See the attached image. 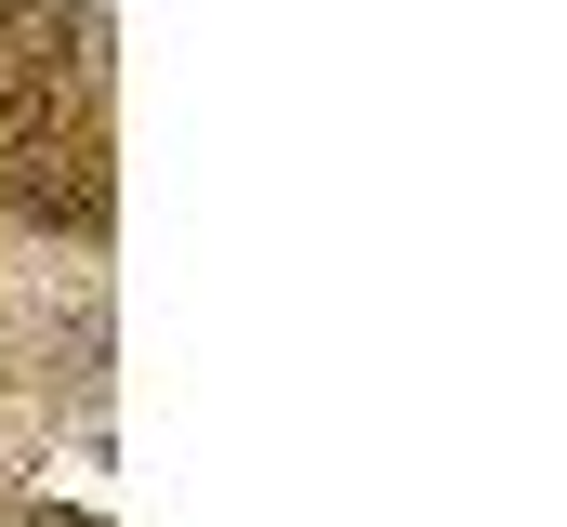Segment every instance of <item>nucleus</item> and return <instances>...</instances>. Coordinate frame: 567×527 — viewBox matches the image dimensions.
I'll return each mask as SVG.
<instances>
[{
    "mask_svg": "<svg viewBox=\"0 0 567 527\" xmlns=\"http://www.w3.org/2000/svg\"><path fill=\"white\" fill-rule=\"evenodd\" d=\"M13 527H93V515H66V502H13Z\"/></svg>",
    "mask_w": 567,
    "mask_h": 527,
    "instance_id": "obj_1",
    "label": "nucleus"
}]
</instances>
